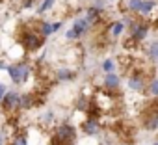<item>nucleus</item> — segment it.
Segmentation results:
<instances>
[{
  "mask_svg": "<svg viewBox=\"0 0 158 145\" xmlns=\"http://www.w3.org/2000/svg\"><path fill=\"white\" fill-rule=\"evenodd\" d=\"M76 139V130L73 125L63 123L54 128V136L50 139V145H73Z\"/></svg>",
  "mask_w": 158,
  "mask_h": 145,
  "instance_id": "obj_1",
  "label": "nucleus"
},
{
  "mask_svg": "<svg viewBox=\"0 0 158 145\" xmlns=\"http://www.w3.org/2000/svg\"><path fill=\"white\" fill-rule=\"evenodd\" d=\"M6 71H8V75H10V78H11L13 84H24L28 80V77H30V65L24 63V61L11 63V65H8Z\"/></svg>",
  "mask_w": 158,
  "mask_h": 145,
  "instance_id": "obj_2",
  "label": "nucleus"
},
{
  "mask_svg": "<svg viewBox=\"0 0 158 145\" xmlns=\"http://www.w3.org/2000/svg\"><path fill=\"white\" fill-rule=\"evenodd\" d=\"M45 39H47V37H43L39 32H35V30H28V32H24L21 43H23V48H24V50H37V48L43 47Z\"/></svg>",
  "mask_w": 158,
  "mask_h": 145,
  "instance_id": "obj_3",
  "label": "nucleus"
},
{
  "mask_svg": "<svg viewBox=\"0 0 158 145\" xmlns=\"http://www.w3.org/2000/svg\"><path fill=\"white\" fill-rule=\"evenodd\" d=\"M2 108L6 114H13V112L21 110V95L17 91H8L2 99Z\"/></svg>",
  "mask_w": 158,
  "mask_h": 145,
  "instance_id": "obj_4",
  "label": "nucleus"
},
{
  "mask_svg": "<svg viewBox=\"0 0 158 145\" xmlns=\"http://www.w3.org/2000/svg\"><path fill=\"white\" fill-rule=\"evenodd\" d=\"M147 34H149V28H147L145 23H130V39L134 43L145 41Z\"/></svg>",
  "mask_w": 158,
  "mask_h": 145,
  "instance_id": "obj_5",
  "label": "nucleus"
},
{
  "mask_svg": "<svg viewBox=\"0 0 158 145\" xmlns=\"http://www.w3.org/2000/svg\"><path fill=\"white\" fill-rule=\"evenodd\" d=\"M128 88L132 91H143L147 88V80H145V75L141 71H134L128 77Z\"/></svg>",
  "mask_w": 158,
  "mask_h": 145,
  "instance_id": "obj_6",
  "label": "nucleus"
},
{
  "mask_svg": "<svg viewBox=\"0 0 158 145\" xmlns=\"http://www.w3.org/2000/svg\"><path fill=\"white\" fill-rule=\"evenodd\" d=\"M82 130L89 136H95L101 132V123H99V117H88L84 123H82Z\"/></svg>",
  "mask_w": 158,
  "mask_h": 145,
  "instance_id": "obj_7",
  "label": "nucleus"
},
{
  "mask_svg": "<svg viewBox=\"0 0 158 145\" xmlns=\"http://www.w3.org/2000/svg\"><path fill=\"white\" fill-rule=\"evenodd\" d=\"M89 26H91V24H89V21H88L86 17H80V19H76V21H74V24H73V28H74L78 34H80V35H84V34L89 30Z\"/></svg>",
  "mask_w": 158,
  "mask_h": 145,
  "instance_id": "obj_8",
  "label": "nucleus"
},
{
  "mask_svg": "<svg viewBox=\"0 0 158 145\" xmlns=\"http://www.w3.org/2000/svg\"><path fill=\"white\" fill-rule=\"evenodd\" d=\"M119 82H121V78L117 75H114V72H106V78H104L106 89H117L119 88Z\"/></svg>",
  "mask_w": 158,
  "mask_h": 145,
  "instance_id": "obj_9",
  "label": "nucleus"
},
{
  "mask_svg": "<svg viewBox=\"0 0 158 145\" xmlns=\"http://www.w3.org/2000/svg\"><path fill=\"white\" fill-rule=\"evenodd\" d=\"M145 130H158V112L149 114V117L145 119Z\"/></svg>",
  "mask_w": 158,
  "mask_h": 145,
  "instance_id": "obj_10",
  "label": "nucleus"
},
{
  "mask_svg": "<svg viewBox=\"0 0 158 145\" xmlns=\"http://www.w3.org/2000/svg\"><path fill=\"white\" fill-rule=\"evenodd\" d=\"M35 102H37V101H35L34 93H24V95H21V108H23V110H28V108H32Z\"/></svg>",
  "mask_w": 158,
  "mask_h": 145,
  "instance_id": "obj_11",
  "label": "nucleus"
},
{
  "mask_svg": "<svg viewBox=\"0 0 158 145\" xmlns=\"http://www.w3.org/2000/svg\"><path fill=\"white\" fill-rule=\"evenodd\" d=\"M154 6H156V2L154 0H143L141 2V8H139V15H143V17H147V15H151L152 13V10H154Z\"/></svg>",
  "mask_w": 158,
  "mask_h": 145,
  "instance_id": "obj_12",
  "label": "nucleus"
},
{
  "mask_svg": "<svg viewBox=\"0 0 158 145\" xmlns=\"http://www.w3.org/2000/svg\"><path fill=\"white\" fill-rule=\"evenodd\" d=\"M37 32H39L43 37H48V35L54 32V30H52V23H45V21L39 23V30H37Z\"/></svg>",
  "mask_w": 158,
  "mask_h": 145,
  "instance_id": "obj_13",
  "label": "nucleus"
},
{
  "mask_svg": "<svg viewBox=\"0 0 158 145\" xmlns=\"http://www.w3.org/2000/svg\"><path fill=\"white\" fill-rule=\"evenodd\" d=\"M141 2L143 0H127V10L130 13H138L139 8H141Z\"/></svg>",
  "mask_w": 158,
  "mask_h": 145,
  "instance_id": "obj_14",
  "label": "nucleus"
},
{
  "mask_svg": "<svg viewBox=\"0 0 158 145\" xmlns=\"http://www.w3.org/2000/svg\"><path fill=\"white\" fill-rule=\"evenodd\" d=\"M123 30H125V23H123V21H117V23L112 24V35H114V37H119V35L123 34Z\"/></svg>",
  "mask_w": 158,
  "mask_h": 145,
  "instance_id": "obj_15",
  "label": "nucleus"
},
{
  "mask_svg": "<svg viewBox=\"0 0 158 145\" xmlns=\"http://www.w3.org/2000/svg\"><path fill=\"white\" fill-rule=\"evenodd\" d=\"M149 58L151 60H154V61H158V41H154V43H151L149 45Z\"/></svg>",
  "mask_w": 158,
  "mask_h": 145,
  "instance_id": "obj_16",
  "label": "nucleus"
},
{
  "mask_svg": "<svg viewBox=\"0 0 158 145\" xmlns=\"http://www.w3.org/2000/svg\"><path fill=\"white\" fill-rule=\"evenodd\" d=\"M54 2H56V0H43V2L39 4V8H37V11H39V13H45V11H48V10L54 6Z\"/></svg>",
  "mask_w": 158,
  "mask_h": 145,
  "instance_id": "obj_17",
  "label": "nucleus"
},
{
  "mask_svg": "<svg viewBox=\"0 0 158 145\" xmlns=\"http://www.w3.org/2000/svg\"><path fill=\"white\" fill-rule=\"evenodd\" d=\"M10 145H28V138H26L24 134H19V136H15V138L11 139Z\"/></svg>",
  "mask_w": 158,
  "mask_h": 145,
  "instance_id": "obj_18",
  "label": "nucleus"
},
{
  "mask_svg": "<svg viewBox=\"0 0 158 145\" xmlns=\"http://www.w3.org/2000/svg\"><path fill=\"white\" fill-rule=\"evenodd\" d=\"M73 78V72L69 69H58V80H69Z\"/></svg>",
  "mask_w": 158,
  "mask_h": 145,
  "instance_id": "obj_19",
  "label": "nucleus"
},
{
  "mask_svg": "<svg viewBox=\"0 0 158 145\" xmlns=\"http://www.w3.org/2000/svg\"><path fill=\"white\" fill-rule=\"evenodd\" d=\"M114 69H115V61L114 60H104L102 61V71L104 72H114Z\"/></svg>",
  "mask_w": 158,
  "mask_h": 145,
  "instance_id": "obj_20",
  "label": "nucleus"
},
{
  "mask_svg": "<svg viewBox=\"0 0 158 145\" xmlns=\"http://www.w3.org/2000/svg\"><path fill=\"white\" fill-rule=\"evenodd\" d=\"M78 37H82V35L78 34L74 28H69V30L65 32V39H69V41H74V39H78Z\"/></svg>",
  "mask_w": 158,
  "mask_h": 145,
  "instance_id": "obj_21",
  "label": "nucleus"
},
{
  "mask_svg": "<svg viewBox=\"0 0 158 145\" xmlns=\"http://www.w3.org/2000/svg\"><path fill=\"white\" fill-rule=\"evenodd\" d=\"M149 93L154 95V97H158V80H152V82L149 84Z\"/></svg>",
  "mask_w": 158,
  "mask_h": 145,
  "instance_id": "obj_22",
  "label": "nucleus"
},
{
  "mask_svg": "<svg viewBox=\"0 0 158 145\" xmlns=\"http://www.w3.org/2000/svg\"><path fill=\"white\" fill-rule=\"evenodd\" d=\"M8 93V88H6V84H0V104H2V99H4V95Z\"/></svg>",
  "mask_w": 158,
  "mask_h": 145,
  "instance_id": "obj_23",
  "label": "nucleus"
},
{
  "mask_svg": "<svg viewBox=\"0 0 158 145\" xmlns=\"http://www.w3.org/2000/svg\"><path fill=\"white\" fill-rule=\"evenodd\" d=\"M60 28H61V24H60V23H52V30H54V32H58Z\"/></svg>",
  "mask_w": 158,
  "mask_h": 145,
  "instance_id": "obj_24",
  "label": "nucleus"
},
{
  "mask_svg": "<svg viewBox=\"0 0 158 145\" xmlns=\"http://www.w3.org/2000/svg\"><path fill=\"white\" fill-rule=\"evenodd\" d=\"M152 145H158V141H154V143H152Z\"/></svg>",
  "mask_w": 158,
  "mask_h": 145,
  "instance_id": "obj_25",
  "label": "nucleus"
}]
</instances>
